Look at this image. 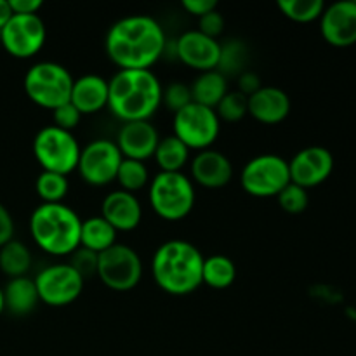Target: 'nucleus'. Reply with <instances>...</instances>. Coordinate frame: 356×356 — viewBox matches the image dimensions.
I'll return each mask as SVG.
<instances>
[{
  "instance_id": "1",
  "label": "nucleus",
  "mask_w": 356,
  "mask_h": 356,
  "mask_svg": "<svg viewBox=\"0 0 356 356\" xmlns=\"http://www.w3.org/2000/svg\"><path fill=\"white\" fill-rule=\"evenodd\" d=\"M165 47V31L146 14L118 19L104 40L108 58L120 70H149L162 58Z\"/></svg>"
},
{
  "instance_id": "2",
  "label": "nucleus",
  "mask_w": 356,
  "mask_h": 356,
  "mask_svg": "<svg viewBox=\"0 0 356 356\" xmlns=\"http://www.w3.org/2000/svg\"><path fill=\"white\" fill-rule=\"evenodd\" d=\"M162 92L152 70H120L108 80V110L122 124L149 120L162 104Z\"/></svg>"
},
{
  "instance_id": "3",
  "label": "nucleus",
  "mask_w": 356,
  "mask_h": 356,
  "mask_svg": "<svg viewBox=\"0 0 356 356\" xmlns=\"http://www.w3.org/2000/svg\"><path fill=\"white\" fill-rule=\"evenodd\" d=\"M204 259L193 243L186 240H169L153 254V280L170 296L193 294L202 285Z\"/></svg>"
},
{
  "instance_id": "4",
  "label": "nucleus",
  "mask_w": 356,
  "mask_h": 356,
  "mask_svg": "<svg viewBox=\"0 0 356 356\" xmlns=\"http://www.w3.org/2000/svg\"><path fill=\"white\" fill-rule=\"evenodd\" d=\"M82 219L66 204H40L30 216L35 245L54 257L72 256L80 247Z\"/></svg>"
},
{
  "instance_id": "5",
  "label": "nucleus",
  "mask_w": 356,
  "mask_h": 356,
  "mask_svg": "<svg viewBox=\"0 0 356 356\" xmlns=\"http://www.w3.org/2000/svg\"><path fill=\"white\" fill-rule=\"evenodd\" d=\"M73 76L59 63L40 61L30 66L23 80L28 99L45 110H56L61 104L70 103Z\"/></svg>"
},
{
  "instance_id": "6",
  "label": "nucleus",
  "mask_w": 356,
  "mask_h": 356,
  "mask_svg": "<svg viewBox=\"0 0 356 356\" xmlns=\"http://www.w3.org/2000/svg\"><path fill=\"white\" fill-rule=\"evenodd\" d=\"M149 205L159 218L181 221L195 207L193 181L183 172H159L149 181Z\"/></svg>"
},
{
  "instance_id": "7",
  "label": "nucleus",
  "mask_w": 356,
  "mask_h": 356,
  "mask_svg": "<svg viewBox=\"0 0 356 356\" xmlns=\"http://www.w3.org/2000/svg\"><path fill=\"white\" fill-rule=\"evenodd\" d=\"M80 152L75 136L56 125H45L35 134L33 156L42 170L68 176L76 170Z\"/></svg>"
},
{
  "instance_id": "8",
  "label": "nucleus",
  "mask_w": 356,
  "mask_h": 356,
  "mask_svg": "<svg viewBox=\"0 0 356 356\" xmlns=\"http://www.w3.org/2000/svg\"><path fill=\"white\" fill-rule=\"evenodd\" d=\"M289 183H291L289 162L275 153L254 156L240 172V186L254 198L278 197V193Z\"/></svg>"
},
{
  "instance_id": "9",
  "label": "nucleus",
  "mask_w": 356,
  "mask_h": 356,
  "mask_svg": "<svg viewBox=\"0 0 356 356\" xmlns=\"http://www.w3.org/2000/svg\"><path fill=\"white\" fill-rule=\"evenodd\" d=\"M172 129L174 136L188 149L204 152L211 148L221 134V120L212 108L191 103L174 113Z\"/></svg>"
},
{
  "instance_id": "10",
  "label": "nucleus",
  "mask_w": 356,
  "mask_h": 356,
  "mask_svg": "<svg viewBox=\"0 0 356 356\" xmlns=\"http://www.w3.org/2000/svg\"><path fill=\"white\" fill-rule=\"evenodd\" d=\"M101 284L115 292L132 291L143 278L139 254L125 243H115L97 254V273Z\"/></svg>"
},
{
  "instance_id": "11",
  "label": "nucleus",
  "mask_w": 356,
  "mask_h": 356,
  "mask_svg": "<svg viewBox=\"0 0 356 356\" xmlns=\"http://www.w3.org/2000/svg\"><path fill=\"white\" fill-rule=\"evenodd\" d=\"M33 282L40 302L52 308H63L75 302L83 292V284H86V280L70 263L51 264L44 268L38 271Z\"/></svg>"
},
{
  "instance_id": "12",
  "label": "nucleus",
  "mask_w": 356,
  "mask_h": 356,
  "mask_svg": "<svg viewBox=\"0 0 356 356\" xmlns=\"http://www.w3.org/2000/svg\"><path fill=\"white\" fill-rule=\"evenodd\" d=\"M47 38V30L38 14L19 16L13 14L0 30V42L9 56L16 59H30L42 51Z\"/></svg>"
},
{
  "instance_id": "13",
  "label": "nucleus",
  "mask_w": 356,
  "mask_h": 356,
  "mask_svg": "<svg viewBox=\"0 0 356 356\" xmlns=\"http://www.w3.org/2000/svg\"><path fill=\"white\" fill-rule=\"evenodd\" d=\"M122 160L124 156L115 141L94 139L80 152L76 170H79L80 177L90 186H106L117 179Z\"/></svg>"
},
{
  "instance_id": "14",
  "label": "nucleus",
  "mask_w": 356,
  "mask_h": 356,
  "mask_svg": "<svg viewBox=\"0 0 356 356\" xmlns=\"http://www.w3.org/2000/svg\"><path fill=\"white\" fill-rule=\"evenodd\" d=\"M334 170L332 153L322 146H308L292 156L289 162L291 183L305 188H315L325 183Z\"/></svg>"
},
{
  "instance_id": "15",
  "label": "nucleus",
  "mask_w": 356,
  "mask_h": 356,
  "mask_svg": "<svg viewBox=\"0 0 356 356\" xmlns=\"http://www.w3.org/2000/svg\"><path fill=\"white\" fill-rule=\"evenodd\" d=\"M176 56L183 65L197 72L218 70L221 44L198 30H188L176 40Z\"/></svg>"
},
{
  "instance_id": "16",
  "label": "nucleus",
  "mask_w": 356,
  "mask_h": 356,
  "mask_svg": "<svg viewBox=\"0 0 356 356\" xmlns=\"http://www.w3.org/2000/svg\"><path fill=\"white\" fill-rule=\"evenodd\" d=\"M323 38L334 47H350L356 44V2L343 0L325 7L320 17Z\"/></svg>"
},
{
  "instance_id": "17",
  "label": "nucleus",
  "mask_w": 356,
  "mask_h": 356,
  "mask_svg": "<svg viewBox=\"0 0 356 356\" xmlns=\"http://www.w3.org/2000/svg\"><path fill=\"white\" fill-rule=\"evenodd\" d=\"M159 141L160 136L155 125H152L149 120H143L122 124L115 145L120 149L124 159L145 162V160L153 159Z\"/></svg>"
},
{
  "instance_id": "18",
  "label": "nucleus",
  "mask_w": 356,
  "mask_h": 356,
  "mask_svg": "<svg viewBox=\"0 0 356 356\" xmlns=\"http://www.w3.org/2000/svg\"><path fill=\"white\" fill-rule=\"evenodd\" d=\"M191 177L200 186L218 190L232 181L233 165L225 153L209 148L198 152L191 160Z\"/></svg>"
},
{
  "instance_id": "19",
  "label": "nucleus",
  "mask_w": 356,
  "mask_h": 356,
  "mask_svg": "<svg viewBox=\"0 0 356 356\" xmlns=\"http://www.w3.org/2000/svg\"><path fill=\"white\" fill-rule=\"evenodd\" d=\"M247 111L254 120L264 125H277L291 113V97L278 87L263 86L247 101Z\"/></svg>"
},
{
  "instance_id": "20",
  "label": "nucleus",
  "mask_w": 356,
  "mask_h": 356,
  "mask_svg": "<svg viewBox=\"0 0 356 356\" xmlns=\"http://www.w3.org/2000/svg\"><path fill=\"white\" fill-rule=\"evenodd\" d=\"M101 218L106 219L118 232H132L143 219V209L136 195L124 190H115L103 198Z\"/></svg>"
},
{
  "instance_id": "21",
  "label": "nucleus",
  "mask_w": 356,
  "mask_h": 356,
  "mask_svg": "<svg viewBox=\"0 0 356 356\" xmlns=\"http://www.w3.org/2000/svg\"><path fill=\"white\" fill-rule=\"evenodd\" d=\"M70 103L80 115H94L108 108V80L99 75H83L73 80Z\"/></svg>"
},
{
  "instance_id": "22",
  "label": "nucleus",
  "mask_w": 356,
  "mask_h": 356,
  "mask_svg": "<svg viewBox=\"0 0 356 356\" xmlns=\"http://www.w3.org/2000/svg\"><path fill=\"white\" fill-rule=\"evenodd\" d=\"M2 292L6 309L16 316L28 315V313L33 312V309L37 308L38 302H40L33 278H10L9 284L6 285V289H3Z\"/></svg>"
},
{
  "instance_id": "23",
  "label": "nucleus",
  "mask_w": 356,
  "mask_h": 356,
  "mask_svg": "<svg viewBox=\"0 0 356 356\" xmlns=\"http://www.w3.org/2000/svg\"><path fill=\"white\" fill-rule=\"evenodd\" d=\"M190 89L193 103L216 110L222 97L228 94V80L218 70H212V72L200 73L193 80Z\"/></svg>"
},
{
  "instance_id": "24",
  "label": "nucleus",
  "mask_w": 356,
  "mask_h": 356,
  "mask_svg": "<svg viewBox=\"0 0 356 356\" xmlns=\"http://www.w3.org/2000/svg\"><path fill=\"white\" fill-rule=\"evenodd\" d=\"M117 243V229L101 216L87 218L80 228V247L101 254Z\"/></svg>"
},
{
  "instance_id": "25",
  "label": "nucleus",
  "mask_w": 356,
  "mask_h": 356,
  "mask_svg": "<svg viewBox=\"0 0 356 356\" xmlns=\"http://www.w3.org/2000/svg\"><path fill=\"white\" fill-rule=\"evenodd\" d=\"M235 280L236 266L228 256L214 254V256L205 257L204 266H202V284L216 291H222V289L232 287Z\"/></svg>"
},
{
  "instance_id": "26",
  "label": "nucleus",
  "mask_w": 356,
  "mask_h": 356,
  "mask_svg": "<svg viewBox=\"0 0 356 356\" xmlns=\"http://www.w3.org/2000/svg\"><path fill=\"white\" fill-rule=\"evenodd\" d=\"M153 159L160 172H183V167L190 160V149L172 134L160 139Z\"/></svg>"
},
{
  "instance_id": "27",
  "label": "nucleus",
  "mask_w": 356,
  "mask_h": 356,
  "mask_svg": "<svg viewBox=\"0 0 356 356\" xmlns=\"http://www.w3.org/2000/svg\"><path fill=\"white\" fill-rule=\"evenodd\" d=\"M31 252L23 242L10 240L0 247V271L9 278L26 277L31 268Z\"/></svg>"
},
{
  "instance_id": "28",
  "label": "nucleus",
  "mask_w": 356,
  "mask_h": 356,
  "mask_svg": "<svg viewBox=\"0 0 356 356\" xmlns=\"http://www.w3.org/2000/svg\"><path fill=\"white\" fill-rule=\"evenodd\" d=\"M35 190L42 204H63L70 190L68 176L42 170L35 181Z\"/></svg>"
},
{
  "instance_id": "29",
  "label": "nucleus",
  "mask_w": 356,
  "mask_h": 356,
  "mask_svg": "<svg viewBox=\"0 0 356 356\" xmlns=\"http://www.w3.org/2000/svg\"><path fill=\"white\" fill-rule=\"evenodd\" d=\"M117 181L120 184V190L127 191V193L134 195L136 191L143 190L146 184H149V172L145 162H138V160H122L120 167L117 172Z\"/></svg>"
},
{
  "instance_id": "30",
  "label": "nucleus",
  "mask_w": 356,
  "mask_h": 356,
  "mask_svg": "<svg viewBox=\"0 0 356 356\" xmlns=\"http://www.w3.org/2000/svg\"><path fill=\"white\" fill-rule=\"evenodd\" d=\"M278 9L294 23H312L322 17L325 3L322 0H280Z\"/></svg>"
},
{
  "instance_id": "31",
  "label": "nucleus",
  "mask_w": 356,
  "mask_h": 356,
  "mask_svg": "<svg viewBox=\"0 0 356 356\" xmlns=\"http://www.w3.org/2000/svg\"><path fill=\"white\" fill-rule=\"evenodd\" d=\"M247 45L240 40H229L221 45V58H219L218 72L222 75H240L245 72L247 65Z\"/></svg>"
},
{
  "instance_id": "32",
  "label": "nucleus",
  "mask_w": 356,
  "mask_h": 356,
  "mask_svg": "<svg viewBox=\"0 0 356 356\" xmlns=\"http://www.w3.org/2000/svg\"><path fill=\"white\" fill-rule=\"evenodd\" d=\"M247 101H249V97L243 96L238 90H228V94L222 97L221 103L216 106V113H218L219 120L229 122V124L242 120L245 115H249Z\"/></svg>"
},
{
  "instance_id": "33",
  "label": "nucleus",
  "mask_w": 356,
  "mask_h": 356,
  "mask_svg": "<svg viewBox=\"0 0 356 356\" xmlns=\"http://www.w3.org/2000/svg\"><path fill=\"white\" fill-rule=\"evenodd\" d=\"M278 205L282 207V211L287 212V214H301L308 209L309 198H308V190L298 186L294 183H289L284 190L278 193L277 197Z\"/></svg>"
},
{
  "instance_id": "34",
  "label": "nucleus",
  "mask_w": 356,
  "mask_h": 356,
  "mask_svg": "<svg viewBox=\"0 0 356 356\" xmlns=\"http://www.w3.org/2000/svg\"><path fill=\"white\" fill-rule=\"evenodd\" d=\"M162 103L165 104L167 110H170L172 113L181 111L183 108H186L188 104L193 103L190 86L184 82L169 83L162 92Z\"/></svg>"
},
{
  "instance_id": "35",
  "label": "nucleus",
  "mask_w": 356,
  "mask_h": 356,
  "mask_svg": "<svg viewBox=\"0 0 356 356\" xmlns=\"http://www.w3.org/2000/svg\"><path fill=\"white\" fill-rule=\"evenodd\" d=\"M70 257H72V259H70V264L75 268V271L83 278V280L96 277V273H97V254L96 252L83 249V247H79V249H76Z\"/></svg>"
},
{
  "instance_id": "36",
  "label": "nucleus",
  "mask_w": 356,
  "mask_h": 356,
  "mask_svg": "<svg viewBox=\"0 0 356 356\" xmlns=\"http://www.w3.org/2000/svg\"><path fill=\"white\" fill-rule=\"evenodd\" d=\"M52 120H54L56 127L72 132L73 129L79 127L82 115L72 103H65L56 108V110H52Z\"/></svg>"
},
{
  "instance_id": "37",
  "label": "nucleus",
  "mask_w": 356,
  "mask_h": 356,
  "mask_svg": "<svg viewBox=\"0 0 356 356\" xmlns=\"http://www.w3.org/2000/svg\"><path fill=\"white\" fill-rule=\"evenodd\" d=\"M198 31L218 40L219 35L225 31V17H222V14L216 9L205 14V16L198 17Z\"/></svg>"
},
{
  "instance_id": "38",
  "label": "nucleus",
  "mask_w": 356,
  "mask_h": 356,
  "mask_svg": "<svg viewBox=\"0 0 356 356\" xmlns=\"http://www.w3.org/2000/svg\"><path fill=\"white\" fill-rule=\"evenodd\" d=\"M263 87V83H261V79L257 73L254 72H249V70H245L243 73H240L238 76V92H242L243 96L250 97L252 94H256L257 90Z\"/></svg>"
},
{
  "instance_id": "39",
  "label": "nucleus",
  "mask_w": 356,
  "mask_h": 356,
  "mask_svg": "<svg viewBox=\"0 0 356 356\" xmlns=\"http://www.w3.org/2000/svg\"><path fill=\"white\" fill-rule=\"evenodd\" d=\"M183 9L191 16L202 17L209 14L211 10L218 9V2L216 0H183Z\"/></svg>"
},
{
  "instance_id": "40",
  "label": "nucleus",
  "mask_w": 356,
  "mask_h": 356,
  "mask_svg": "<svg viewBox=\"0 0 356 356\" xmlns=\"http://www.w3.org/2000/svg\"><path fill=\"white\" fill-rule=\"evenodd\" d=\"M14 240V219L6 205L0 204V247Z\"/></svg>"
},
{
  "instance_id": "41",
  "label": "nucleus",
  "mask_w": 356,
  "mask_h": 356,
  "mask_svg": "<svg viewBox=\"0 0 356 356\" xmlns=\"http://www.w3.org/2000/svg\"><path fill=\"white\" fill-rule=\"evenodd\" d=\"M9 7L13 14L19 16H30V14H38L42 9L40 0H9Z\"/></svg>"
},
{
  "instance_id": "42",
  "label": "nucleus",
  "mask_w": 356,
  "mask_h": 356,
  "mask_svg": "<svg viewBox=\"0 0 356 356\" xmlns=\"http://www.w3.org/2000/svg\"><path fill=\"white\" fill-rule=\"evenodd\" d=\"M10 17H13V10L9 7V0H0V30L6 26Z\"/></svg>"
},
{
  "instance_id": "43",
  "label": "nucleus",
  "mask_w": 356,
  "mask_h": 356,
  "mask_svg": "<svg viewBox=\"0 0 356 356\" xmlns=\"http://www.w3.org/2000/svg\"><path fill=\"white\" fill-rule=\"evenodd\" d=\"M3 309H6V305H3V292L2 289H0V315L3 313Z\"/></svg>"
}]
</instances>
